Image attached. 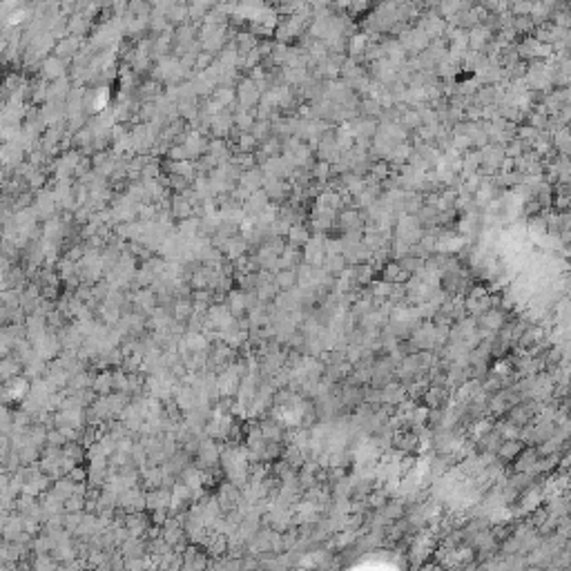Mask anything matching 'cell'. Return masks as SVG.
I'll use <instances>...</instances> for the list:
<instances>
[{"label":"cell","mask_w":571,"mask_h":571,"mask_svg":"<svg viewBox=\"0 0 571 571\" xmlns=\"http://www.w3.org/2000/svg\"><path fill=\"white\" fill-rule=\"evenodd\" d=\"M286 237H288V241H290V248H304L306 243H308V239H310V232H308L306 225L295 223V225H290V230H288Z\"/></svg>","instance_id":"6da1fadb"},{"label":"cell","mask_w":571,"mask_h":571,"mask_svg":"<svg viewBox=\"0 0 571 571\" xmlns=\"http://www.w3.org/2000/svg\"><path fill=\"white\" fill-rule=\"evenodd\" d=\"M366 45H368V36L366 33H357V36L350 38V54L355 56H362L364 51H366Z\"/></svg>","instance_id":"7a4b0ae2"},{"label":"cell","mask_w":571,"mask_h":571,"mask_svg":"<svg viewBox=\"0 0 571 571\" xmlns=\"http://www.w3.org/2000/svg\"><path fill=\"white\" fill-rule=\"evenodd\" d=\"M400 125H406V127H422V118H420V112H415V109H404L402 112V123Z\"/></svg>","instance_id":"3957f363"},{"label":"cell","mask_w":571,"mask_h":571,"mask_svg":"<svg viewBox=\"0 0 571 571\" xmlns=\"http://www.w3.org/2000/svg\"><path fill=\"white\" fill-rule=\"evenodd\" d=\"M482 324L487 326V328H500V326H502V313H498V310H487V313L482 315Z\"/></svg>","instance_id":"277c9868"},{"label":"cell","mask_w":571,"mask_h":571,"mask_svg":"<svg viewBox=\"0 0 571 571\" xmlns=\"http://www.w3.org/2000/svg\"><path fill=\"white\" fill-rule=\"evenodd\" d=\"M277 286L286 288V290H290L292 286H297V275H295V270L279 272V275H277Z\"/></svg>","instance_id":"5b68a950"},{"label":"cell","mask_w":571,"mask_h":571,"mask_svg":"<svg viewBox=\"0 0 571 571\" xmlns=\"http://www.w3.org/2000/svg\"><path fill=\"white\" fill-rule=\"evenodd\" d=\"M330 174H333V172H330V163H326V161H319L317 165L313 167V176H315L317 181H321V183H324V181H328Z\"/></svg>","instance_id":"8992f818"}]
</instances>
